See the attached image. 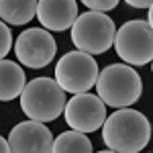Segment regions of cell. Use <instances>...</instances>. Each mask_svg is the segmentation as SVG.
I'll return each instance as SVG.
<instances>
[{
	"label": "cell",
	"instance_id": "cell-1",
	"mask_svg": "<svg viewBox=\"0 0 153 153\" xmlns=\"http://www.w3.org/2000/svg\"><path fill=\"white\" fill-rule=\"evenodd\" d=\"M151 139V123L139 110L117 108L108 114L102 125V141L108 151L117 153H139Z\"/></svg>",
	"mask_w": 153,
	"mask_h": 153
},
{
	"label": "cell",
	"instance_id": "cell-2",
	"mask_svg": "<svg viewBox=\"0 0 153 153\" xmlns=\"http://www.w3.org/2000/svg\"><path fill=\"white\" fill-rule=\"evenodd\" d=\"M98 96L104 100L106 106L112 108H127L133 106L143 92L141 76L133 65L125 63H110L100 71L96 82Z\"/></svg>",
	"mask_w": 153,
	"mask_h": 153
},
{
	"label": "cell",
	"instance_id": "cell-3",
	"mask_svg": "<svg viewBox=\"0 0 153 153\" xmlns=\"http://www.w3.org/2000/svg\"><path fill=\"white\" fill-rule=\"evenodd\" d=\"M65 90L53 78H35L21 94V110L29 118L51 123L65 110Z\"/></svg>",
	"mask_w": 153,
	"mask_h": 153
},
{
	"label": "cell",
	"instance_id": "cell-4",
	"mask_svg": "<svg viewBox=\"0 0 153 153\" xmlns=\"http://www.w3.org/2000/svg\"><path fill=\"white\" fill-rule=\"evenodd\" d=\"M114 21L98 10H88L80 14L71 27V43L76 45V49L86 51L90 55L106 53L114 45Z\"/></svg>",
	"mask_w": 153,
	"mask_h": 153
},
{
	"label": "cell",
	"instance_id": "cell-5",
	"mask_svg": "<svg viewBox=\"0 0 153 153\" xmlns=\"http://www.w3.org/2000/svg\"><path fill=\"white\" fill-rule=\"evenodd\" d=\"M98 63L96 59L86 51H68L55 65V80L59 86L70 94H82L90 92L98 82Z\"/></svg>",
	"mask_w": 153,
	"mask_h": 153
},
{
	"label": "cell",
	"instance_id": "cell-6",
	"mask_svg": "<svg viewBox=\"0 0 153 153\" xmlns=\"http://www.w3.org/2000/svg\"><path fill=\"white\" fill-rule=\"evenodd\" d=\"M114 49L129 65H147L153 61V29L147 21H129L117 31Z\"/></svg>",
	"mask_w": 153,
	"mask_h": 153
},
{
	"label": "cell",
	"instance_id": "cell-7",
	"mask_svg": "<svg viewBox=\"0 0 153 153\" xmlns=\"http://www.w3.org/2000/svg\"><path fill=\"white\" fill-rule=\"evenodd\" d=\"M63 117L70 129H76L80 133H94L102 129L106 120V104L100 96H94L90 92L74 94L65 104Z\"/></svg>",
	"mask_w": 153,
	"mask_h": 153
},
{
	"label": "cell",
	"instance_id": "cell-8",
	"mask_svg": "<svg viewBox=\"0 0 153 153\" xmlns=\"http://www.w3.org/2000/svg\"><path fill=\"white\" fill-rule=\"evenodd\" d=\"M55 51H57V45L53 35L47 29H39V27L23 31L14 43L16 59L31 70L49 65L55 57Z\"/></svg>",
	"mask_w": 153,
	"mask_h": 153
},
{
	"label": "cell",
	"instance_id": "cell-9",
	"mask_svg": "<svg viewBox=\"0 0 153 153\" xmlns=\"http://www.w3.org/2000/svg\"><path fill=\"white\" fill-rule=\"evenodd\" d=\"M8 141L14 153H53L55 139L45 123L29 118L12 127Z\"/></svg>",
	"mask_w": 153,
	"mask_h": 153
},
{
	"label": "cell",
	"instance_id": "cell-10",
	"mask_svg": "<svg viewBox=\"0 0 153 153\" xmlns=\"http://www.w3.org/2000/svg\"><path fill=\"white\" fill-rule=\"evenodd\" d=\"M78 16L76 0H39L37 19L47 31H68L74 27Z\"/></svg>",
	"mask_w": 153,
	"mask_h": 153
},
{
	"label": "cell",
	"instance_id": "cell-11",
	"mask_svg": "<svg viewBox=\"0 0 153 153\" xmlns=\"http://www.w3.org/2000/svg\"><path fill=\"white\" fill-rule=\"evenodd\" d=\"M27 84L29 82H27L23 68L10 59L2 57L0 61V100L10 102L14 98H19L27 88Z\"/></svg>",
	"mask_w": 153,
	"mask_h": 153
},
{
	"label": "cell",
	"instance_id": "cell-12",
	"mask_svg": "<svg viewBox=\"0 0 153 153\" xmlns=\"http://www.w3.org/2000/svg\"><path fill=\"white\" fill-rule=\"evenodd\" d=\"M39 0H0V19L8 25H27L37 19Z\"/></svg>",
	"mask_w": 153,
	"mask_h": 153
},
{
	"label": "cell",
	"instance_id": "cell-13",
	"mask_svg": "<svg viewBox=\"0 0 153 153\" xmlns=\"http://www.w3.org/2000/svg\"><path fill=\"white\" fill-rule=\"evenodd\" d=\"M90 153L92 151V141L86 137V133L71 129L61 133L55 143H53V153Z\"/></svg>",
	"mask_w": 153,
	"mask_h": 153
},
{
	"label": "cell",
	"instance_id": "cell-14",
	"mask_svg": "<svg viewBox=\"0 0 153 153\" xmlns=\"http://www.w3.org/2000/svg\"><path fill=\"white\" fill-rule=\"evenodd\" d=\"M12 49V35L10 29L6 27V23H0V57H6L8 51Z\"/></svg>",
	"mask_w": 153,
	"mask_h": 153
},
{
	"label": "cell",
	"instance_id": "cell-15",
	"mask_svg": "<svg viewBox=\"0 0 153 153\" xmlns=\"http://www.w3.org/2000/svg\"><path fill=\"white\" fill-rule=\"evenodd\" d=\"M82 4H86V8L98 12H108L112 8H117L118 0H82Z\"/></svg>",
	"mask_w": 153,
	"mask_h": 153
},
{
	"label": "cell",
	"instance_id": "cell-16",
	"mask_svg": "<svg viewBox=\"0 0 153 153\" xmlns=\"http://www.w3.org/2000/svg\"><path fill=\"white\" fill-rule=\"evenodd\" d=\"M125 2L133 8H149L153 4V0H125Z\"/></svg>",
	"mask_w": 153,
	"mask_h": 153
},
{
	"label": "cell",
	"instance_id": "cell-17",
	"mask_svg": "<svg viewBox=\"0 0 153 153\" xmlns=\"http://www.w3.org/2000/svg\"><path fill=\"white\" fill-rule=\"evenodd\" d=\"M0 151H2V153L12 151V149H10V141H6V137H0Z\"/></svg>",
	"mask_w": 153,
	"mask_h": 153
},
{
	"label": "cell",
	"instance_id": "cell-18",
	"mask_svg": "<svg viewBox=\"0 0 153 153\" xmlns=\"http://www.w3.org/2000/svg\"><path fill=\"white\" fill-rule=\"evenodd\" d=\"M147 10H149V14H147V23L151 25V29H153V4L147 8Z\"/></svg>",
	"mask_w": 153,
	"mask_h": 153
},
{
	"label": "cell",
	"instance_id": "cell-19",
	"mask_svg": "<svg viewBox=\"0 0 153 153\" xmlns=\"http://www.w3.org/2000/svg\"><path fill=\"white\" fill-rule=\"evenodd\" d=\"M151 63H153V61H151ZM151 70H153V65H151Z\"/></svg>",
	"mask_w": 153,
	"mask_h": 153
}]
</instances>
